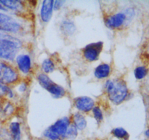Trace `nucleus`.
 <instances>
[{"label":"nucleus","mask_w":149,"mask_h":140,"mask_svg":"<svg viewBox=\"0 0 149 140\" xmlns=\"http://www.w3.org/2000/svg\"><path fill=\"white\" fill-rule=\"evenodd\" d=\"M104 90L108 99L116 106L126 102L130 94L126 81L121 77L106 80Z\"/></svg>","instance_id":"obj_1"},{"label":"nucleus","mask_w":149,"mask_h":140,"mask_svg":"<svg viewBox=\"0 0 149 140\" xmlns=\"http://www.w3.org/2000/svg\"><path fill=\"white\" fill-rule=\"evenodd\" d=\"M23 45V42L18 37L7 34L0 39V60L13 64Z\"/></svg>","instance_id":"obj_2"},{"label":"nucleus","mask_w":149,"mask_h":140,"mask_svg":"<svg viewBox=\"0 0 149 140\" xmlns=\"http://www.w3.org/2000/svg\"><path fill=\"white\" fill-rule=\"evenodd\" d=\"M71 124V118L64 116L57 120L42 133L45 140H65V134Z\"/></svg>","instance_id":"obj_3"},{"label":"nucleus","mask_w":149,"mask_h":140,"mask_svg":"<svg viewBox=\"0 0 149 140\" xmlns=\"http://www.w3.org/2000/svg\"><path fill=\"white\" fill-rule=\"evenodd\" d=\"M22 77L13 63L0 60V82L6 85L14 87Z\"/></svg>","instance_id":"obj_4"},{"label":"nucleus","mask_w":149,"mask_h":140,"mask_svg":"<svg viewBox=\"0 0 149 140\" xmlns=\"http://www.w3.org/2000/svg\"><path fill=\"white\" fill-rule=\"evenodd\" d=\"M23 30V24L8 13L0 11V31L7 34L16 36Z\"/></svg>","instance_id":"obj_5"},{"label":"nucleus","mask_w":149,"mask_h":140,"mask_svg":"<svg viewBox=\"0 0 149 140\" xmlns=\"http://www.w3.org/2000/svg\"><path fill=\"white\" fill-rule=\"evenodd\" d=\"M105 26L111 30H120L129 24L124 10L111 13L104 18Z\"/></svg>","instance_id":"obj_6"},{"label":"nucleus","mask_w":149,"mask_h":140,"mask_svg":"<svg viewBox=\"0 0 149 140\" xmlns=\"http://www.w3.org/2000/svg\"><path fill=\"white\" fill-rule=\"evenodd\" d=\"M14 65L22 77H28L33 70V61L31 55L26 52H19L14 61Z\"/></svg>","instance_id":"obj_7"},{"label":"nucleus","mask_w":149,"mask_h":140,"mask_svg":"<svg viewBox=\"0 0 149 140\" xmlns=\"http://www.w3.org/2000/svg\"><path fill=\"white\" fill-rule=\"evenodd\" d=\"M103 45H104L103 42L99 41V42L90 43L84 46L81 49V55L83 58L86 61L90 63L97 61L103 50Z\"/></svg>","instance_id":"obj_8"},{"label":"nucleus","mask_w":149,"mask_h":140,"mask_svg":"<svg viewBox=\"0 0 149 140\" xmlns=\"http://www.w3.org/2000/svg\"><path fill=\"white\" fill-rule=\"evenodd\" d=\"M95 105V100L90 96H78L73 100V106L76 110L84 115L90 113Z\"/></svg>","instance_id":"obj_9"},{"label":"nucleus","mask_w":149,"mask_h":140,"mask_svg":"<svg viewBox=\"0 0 149 140\" xmlns=\"http://www.w3.org/2000/svg\"><path fill=\"white\" fill-rule=\"evenodd\" d=\"M16 112V106L12 101L4 99L0 106V118L4 122L10 119Z\"/></svg>","instance_id":"obj_10"},{"label":"nucleus","mask_w":149,"mask_h":140,"mask_svg":"<svg viewBox=\"0 0 149 140\" xmlns=\"http://www.w3.org/2000/svg\"><path fill=\"white\" fill-rule=\"evenodd\" d=\"M54 1L52 0H44L41 4L39 17L41 21L43 23H49L53 14Z\"/></svg>","instance_id":"obj_11"},{"label":"nucleus","mask_w":149,"mask_h":140,"mask_svg":"<svg viewBox=\"0 0 149 140\" xmlns=\"http://www.w3.org/2000/svg\"><path fill=\"white\" fill-rule=\"evenodd\" d=\"M111 71L112 68L111 64L109 63L103 62L100 63L95 68L93 74L97 80H106L110 77Z\"/></svg>","instance_id":"obj_12"},{"label":"nucleus","mask_w":149,"mask_h":140,"mask_svg":"<svg viewBox=\"0 0 149 140\" xmlns=\"http://www.w3.org/2000/svg\"><path fill=\"white\" fill-rule=\"evenodd\" d=\"M1 4L7 12L12 11L16 13H22L25 9L24 1L19 0H1Z\"/></svg>","instance_id":"obj_13"},{"label":"nucleus","mask_w":149,"mask_h":140,"mask_svg":"<svg viewBox=\"0 0 149 140\" xmlns=\"http://www.w3.org/2000/svg\"><path fill=\"white\" fill-rule=\"evenodd\" d=\"M71 123L77 128L79 131H82L86 129L87 126V120L84 114L79 112H75L71 115Z\"/></svg>","instance_id":"obj_14"},{"label":"nucleus","mask_w":149,"mask_h":140,"mask_svg":"<svg viewBox=\"0 0 149 140\" xmlns=\"http://www.w3.org/2000/svg\"><path fill=\"white\" fill-rule=\"evenodd\" d=\"M8 131L11 136L12 140H21L22 131L20 123L17 120H13L7 125Z\"/></svg>","instance_id":"obj_15"},{"label":"nucleus","mask_w":149,"mask_h":140,"mask_svg":"<svg viewBox=\"0 0 149 140\" xmlns=\"http://www.w3.org/2000/svg\"><path fill=\"white\" fill-rule=\"evenodd\" d=\"M47 91L50 94V96L53 99H62V98L65 97L67 94V91L65 88L55 82L52 83V85L49 86Z\"/></svg>","instance_id":"obj_16"},{"label":"nucleus","mask_w":149,"mask_h":140,"mask_svg":"<svg viewBox=\"0 0 149 140\" xmlns=\"http://www.w3.org/2000/svg\"><path fill=\"white\" fill-rule=\"evenodd\" d=\"M76 29H77V27H76L74 22L71 20H68V19H65V20H62L60 24V30L65 36H72L75 33Z\"/></svg>","instance_id":"obj_17"},{"label":"nucleus","mask_w":149,"mask_h":140,"mask_svg":"<svg viewBox=\"0 0 149 140\" xmlns=\"http://www.w3.org/2000/svg\"><path fill=\"white\" fill-rule=\"evenodd\" d=\"M36 80L38 82L39 85L42 88L45 90H47L49 88V86L52 85V83H53V80L51 79V77H49L48 74H45V73L42 72V71H38L36 74Z\"/></svg>","instance_id":"obj_18"},{"label":"nucleus","mask_w":149,"mask_h":140,"mask_svg":"<svg viewBox=\"0 0 149 140\" xmlns=\"http://www.w3.org/2000/svg\"><path fill=\"white\" fill-rule=\"evenodd\" d=\"M40 71L45 74H49L56 69V64L52 58H46L42 61L40 66Z\"/></svg>","instance_id":"obj_19"},{"label":"nucleus","mask_w":149,"mask_h":140,"mask_svg":"<svg viewBox=\"0 0 149 140\" xmlns=\"http://www.w3.org/2000/svg\"><path fill=\"white\" fill-rule=\"evenodd\" d=\"M111 134L116 139L119 140H129L130 134L126 129L122 127L113 128L111 131Z\"/></svg>","instance_id":"obj_20"},{"label":"nucleus","mask_w":149,"mask_h":140,"mask_svg":"<svg viewBox=\"0 0 149 140\" xmlns=\"http://www.w3.org/2000/svg\"><path fill=\"white\" fill-rule=\"evenodd\" d=\"M148 72L149 69L146 66L140 65L135 67L134 69V76L136 80H141L146 77V76L148 74Z\"/></svg>","instance_id":"obj_21"},{"label":"nucleus","mask_w":149,"mask_h":140,"mask_svg":"<svg viewBox=\"0 0 149 140\" xmlns=\"http://www.w3.org/2000/svg\"><path fill=\"white\" fill-rule=\"evenodd\" d=\"M91 113L97 123H101L103 120H104V113H103V109H102L100 105L96 104L93 109V110H92Z\"/></svg>","instance_id":"obj_22"},{"label":"nucleus","mask_w":149,"mask_h":140,"mask_svg":"<svg viewBox=\"0 0 149 140\" xmlns=\"http://www.w3.org/2000/svg\"><path fill=\"white\" fill-rule=\"evenodd\" d=\"M29 82L27 80H25V79H21L20 82L16 85L15 86H14V89L15 90L16 93H20V94H24L29 90Z\"/></svg>","instance_id":"obj_23"},{"label":"nucleus","mask_w":149,"mask_h":140,"mask_svg":"<svg viewBox=\"0 0 149 140\" xmlns=\"http://www.w3.org/2000/svg\"><path fill=\"white\" fill-rule=\"evenodd\" d=\"M79 132V131L77 130V128L71 123L65 134V140H74L78 136Z\"/></svg>","instance_id":"obj_24"},{"label":"nucleus","mask_w":149,"mask_h":140,"mask_svg":"<svg viewBox=\"0 0 149 140\" xmlns=\"http://www.w3.org/2000/svg\"><path fill=\"white\" fill-rule=\"evenodd\" d=\"M0 140H12L8 128L4 123L0 126Z\"/></svg>","instance_id":"obj_25"},{"label":"nucleus","mask_w":149,"mask_h":140,"mask_svg":"<svg viewBox=\"0 0 149 140\" xmlns=\"http://www.w3.org/2000/svg\"><path fill=\"white\" fill-rule=\"evenodd\" d=\"M11 86L6 85L3 84L2 83L0 82V98L1 99H5L7 96V93L11 89Z\"/></svg>","instance_id":"obj_26"},{"label":"nucleus","mask_w":149,"mask_h":140,"mask_svg":"<svg viewBox=\"0 0 149 140\" xmlns=\"http://www.w3.org/2000/svg\"><path fill=\"white\" fill-rule=\"evenodd\" d=\"M65 1H54L53 4V10L54 11H58L61 7L63 6V4L65 3Z\"/></svg>","instance_id":"obj_27"},{"label":"nucleus","mask_w":149,"mask_h":140,"mask_svg":"<svg viewBox=\"0 0 149 140\" xmlns=\"http://www.w3.org/2000/svg\"><path fill=\"white\" fill-rule=\"evenodd\" d=\"M0 11L1 12H4V13H7V11L6 10V9L3 7V5L1 4V1H0Z\"/></svg>","instance_id":"obj_28"},{"label":"nucleus","mask_w":149,"mask_h":140,"mask_svg":"<svg viewBox=\"0 0 149 140\" xmlns=\"http://www.w3.org/2000/svg\"><path fill=\"white\" fill-rule=\"evenodd\" d=\"M145 135H146V138L149 140V126L147 128V129L146 130Z\"/></svg>","instance_id":"obj_29"},{"label":"nucleus","mask_w":149,"mask_h":140,"mask_svg":"<svg viewBox=\"0 0 149 140\" xmlns=\"http://www.w3.org/2000/svg\"><path fill=\"white\" fill-rule=\"evenodd\" d=\"M7 34L4 33V32H2L1 31H0V39H2V38H4V36H7Z\"/></svg>","instance_id":"obj_30"},{"label":"nucleus","mask_w":149,"mask_h":140,"mask_svg":"<svg viewBox=\"0 0 149 140\" xmlns=\"http://www.w3.org/2000/svg\"><path fill=\"white\" fill-rule=\"evenodd\" d=\"M2 124H3V123H2V121H1V118H0V126H1V125H2Z\"/></svg>","instance_id":"obj_31"}]
</instances>
